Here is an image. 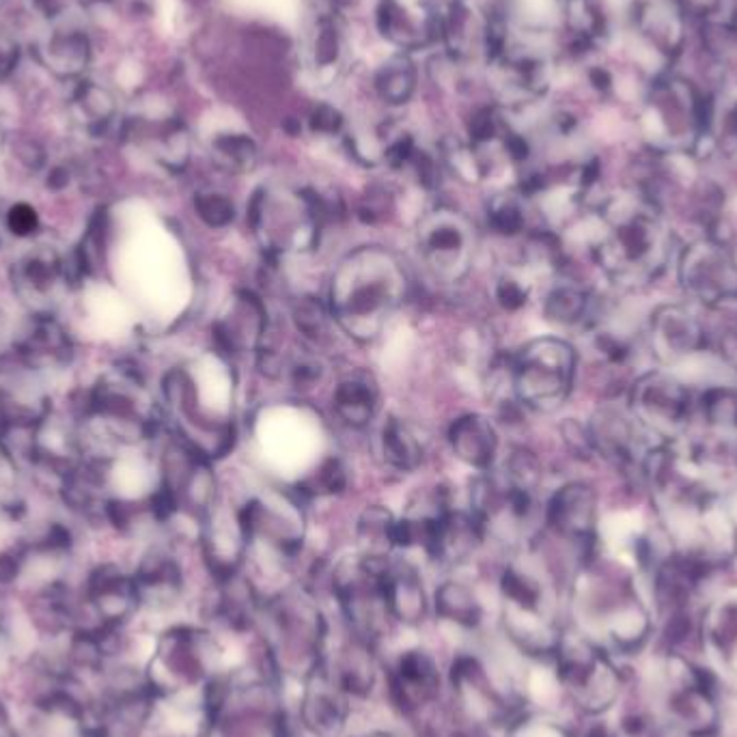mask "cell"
<instances>
[{
	"label": "cell",
	"instance_id": "1",
	"mask_svg": "<svg viewBox=\"0 0 737 737\" xmlns=\"http://www.w3.org/2000/svg\"><path fill=\"white\" fill-rule=\"evenodd\" d=\"M408 290L397 257L380 246H365L347 255L330 288V313L356 341H373Z\"/></svg>",
	"mask_w": 737,
	"mask_h": 737
},
{
	"label": "cell",
	"instance_id": "2",
	"mask_svg": "<svg viewBox=\"0 0 737 737\" xmlns=\"http://www.w3.org/2000/svg\"><path fill=\"white\" fill-rule=\"evenodd\" d=\"M671 236L656 205L643 196H621L601 214L595 259L627 288L651 283L669 262Z\"/></svg>",
	"mask_w": 737,
	"mask_h": 737
},
{
	"label": "cell",
	"instance_id": "3",
	"mask_svg": "<svg viewBox=\"0 0 737 737\" xmlns=\"http://www.w3.org/2000/svg\"><path fill=\"white\" fill-rule=\"evenodd\" d=\"M576 378V352L574 347L555 336H542L526 343L511 365L513 391L520 404L552 412L561 408Z\"/></svg>",
	"mask_w": 737,
	"mask_h": 737
},
{
	"label": "cell",
	"instance_id": "4",
	"mask_svg": "<svg viewBox=\"0 0 737 737\" xmlns=\"http://www.w3.org/2000/svg\"><path fill=\"white\" fill-rule=\"evenodd\" d=\"M632 417L656 439L684 432L692 417V395L673 376L653 371L643 376L630 395Z\"/></svg>",
	"mask_w": 737,
	"mask_h": 737
},
{
	"label": "cell",
	"instance_id": "5",
	"mask_svg": "<svg viewBox=\"0 0 737 737\" xmlns=\"http://www.w3.org/2000/svg\"><path fill=\"white\" fill-rule=\"evenodd\" d=\"M419 244L430 270L446 283L463 279L474 255V229L453 212L436 209L419 225Z\"/></svg>",
	"mask_w": 737,
	"mask_h": 737
},
{
	"label": "cell",
	"instance_id": "6",
	"mask_svg": "<svg viewBox=\"0 0 737 737\" xmlns=\"http://www.w3.org/2000/svg\"><path fill=\"white\" fill-rule=\"evenodd\" d=\"M682 288L708 306L737 302V264L732 251L716 240L690 244L679 259Z\"/></svg>",
	"mask_w": 737,
	"mask_h": 737
},
{
	"label": "cell",
	"instance_id": "7",
	"mask_svg": "<svg viewBox=\"0 0 737 737\" xmlns=\"http://www.w3.org/2000/svg\"><path fill=\"white\" fill-rule=\"evenodd\" d=\"M589 434L593 450H599L603 457L623 468L645 470L653 450L662 446L647 441L656 436L645 430L634 417L627 419L617 412H599L590 423Z\"/></svg>",
	"mask_w": 737,
	"mask_h": 737
},
{
	"label": "cell",
	"instance_id": "8",
	"mask_svg": "<svg viewBox=\"0 0 737 737\" xmlns=\"http://www.w3.org/2000/svg\"><path fill=\"white\" fill-rule=\"evenodd\" d=\"M563 677L576 697L595 710L608 708L619 690V677L612 664L585 643H576L566 651Z\"/></svg>",
	"mask_w": 737,
	"mask_h": 737
},
{
	"label": "cell",
	"instance_id": "9",
	"mask_svg": "<svg viewBox=\"0 0 737 737\" xmlns=\"http://www.w3.org/2000/svg\"><path fill=\"white\" fill-rule=\"evenodd\" d=\"M651 347L662 363H679L706 350L708 336L701 321L684 306H660L651 315Z\"/></svg>",
	"mask_w": 737,
	"mask_h": 737
},
{
	"label": "cell",
	"instance_id": "10",
	"mask_svg": "<svg viewBox=\"0 0 737 737\" xmlns=\"http://www.w3.org/2000/svg\"><path fill=\"white\" fill-rule=\"evenodd\" d=\"M669 716L686 734L710 736L719 723V710L708 677L699 669L686 671L675 690L669 695Z\"/></svg>",
	"mask_w": 737,
	"mask_h": 737
},
{
	"label": "cell",
	"instance_id": "11",
	"mask_svg": "<svg viewBox=\"0 0 737 737\" xmlns=\"http://www.w3.org/2000/svg\"><path fill=\"white\" fill-rule=\"evenodd\" d=\"M268 313L264 302L251 292H240L231 315L214 326V345L225 356H236L246 347L257 350L264 334L268 332Z\"/></svg>",
	"mask_w": 737,
	"mask_h": 737
},
{
	"label": "cell",
	"instance_id": "12",
	"mask_svg": "<svg viewBox=\"0 0 737 737\" xmlns=\"http://www.w3.org/2000/svg\"><path fill=\"white\" fill-rule=\"evenodd\" d=\"M548 524L563 537L589 542L597 520L595 492L585 483L563 485L548 503Z\"/></svg>",
	"mask_w": 737,
	"mask_h": 737
},
{
	"label": "cell",
	"instance_id": "13",
	"mask_svg": "<svg viewBox=\"0 0 737 737\" xmlns=\"http://www.w3.org/2000/svg\"><path fill=\"white\" fill-rule=\"evenodd\" d=\"M453 453L468 466L487 470L498 450V436L494 425L481 415H466L448 430Z\"/></svg>",
	"mask_w": 737,
	"mask_h": 737
},
{
	"label": "cell",
	"instance_id": "14",
	"mask_svg": "<svg viewBox=\"0 0 737 737\" xmlns=\"http://www.w3.org/2000/svg\"><path fill=\"white\" fill-rule=\"evenodd\" d=\"M334 412L350 428H365L378 412L376 389L363 378H345L334 389Z\"/></svg>",
	"mask_w": 737,
	"mask_h": 737
},
{
	"label": "cell",
	"instance_id": "15",
	"mask_svg": "<svg viewBox=\"0 0 737 737\" xmlns=\"http://www.w3.org/2000/svg\"><path fill=\"white\" fill-rule=\"evenodd\" d=\"M22 356L30 363H59L69 356V339L54 319H35L30 332L22 341Z\"/></svg>",
	"mask_w": 737,
	"mask_h": 737
},
{
	"label": "cell",
	"instance_id": "16",
	"mask_svg": "<svg viewBox=\"0 0 737 737\" xmlns=\"http://www.w3.org/2000/svg\"><path fill=\"white\" fill-rule=\"evenodd\" d=\"M382 453L393 468L404 472L417 470L423 461V448L419 439L408 425L397 419H391L382 430Z\"/></svg>",
	"mask_w": 737,
	"mask_h": 737
},
{
	"label": "cell",
	"instance_id": "17",
	"mask_svg": "<svg viewBox=\"0 0 737 737\" xmlns=\"http://www.w3.org/2000/svg\"><path fill=\"white\" fill-rule=\"evenodd\" d=\"M384 595L391 608L404 619H417L423 612V589L417 574L408 568L386 572Z\"/></svg>",
	"mask_w": 737,
	"mask_h": 737
},
{
	"label": "cell",
	"instance_id": "18",
	"mask_svg": "<svg viewBox=\"0 0 737 737\" xmlns=\"http://www.w3.org/2000/svg\"><path fill=\"white\" fill-rule=\"evenodd\" d=\"M135 583H137L139 595L149 593L155 597H168L179 589L181 576H179L177 563L170 557L162 552H151L141 563L139 579Z\"/></svg>",
	"mask_w": 737,
	"mask_h": 737
},
{
	"label": "cell",
	"instance_id": "19",
	"mask_svg": "<svg viewBox=\"0 0 737 737\" xmlns=\"http://www.w3.org/2000/svg\"><path fill=\"white\" fill-rule=\"evenodd\" d=\"M22 281L37 294H48L56 281L63 277V259L52 249H37L28 253L20 270Z\"/></svg>",
	"mask_w": 737,
	"mask_h": 737
},
{
	"label": "cell",
	"instance_id": "20",
	"mask_svg": "<svg viewBox=\"0 0 737 737\" xmlns=\"http://www.w3.org/2000/svg\"><path fill=\"white\" fill-rule=\"evenodd\" d=\"M587 310H589V295L574 285L555 288L544 302L546 319L559 326L579 323L587 315Z\"/></svg>",
	"mask_w": 737,
	"mask_h": 737
},
{
	"label": "cell",
	"instance_id": "21",
	"mask_svg": "<svg viewBox=\"0 0 737 737\" xmlns=\"http://www.w3.org/2000/svg\"><path fill=\"white\" fill-rule=\"evenodd\" d=\"M295 330L310 343H323L330 334V321L334 319L330 313V306H326L319 297L306 295L295 302L294 313Z\"/></svg>",
	"mask_w": 737,
	"mask_h": 737
},
{
	"label": "cell",
	"instance_id": "22",
	"mask_svg": "<svg viewBox=\"0 0 737 737\" xmlns=\"http://www.w3.org/2000/svg\"><path fill=\"white\" fill-rule=\"evenodd\" d=\"M706 423L723 434L737 432V391L729 386H716L706 391L701 399Z\"/></svg>",
	"mask_w": 737,
	"mask_h": 737
},
{
	"label": "cell",
	"instance_id": "23",
	"mask_svg": "<svg viewBox=\"0 0 737 737\" xmlns=\"http://www.w3.org/2000/svg\"><path fill=\"white\" fill-rule=\"evenodd\" d=\"M507 481L509 487L535 494L537 485L542 483V463L539 459L526 448H513L507 459Z\"/></svg>",
	"mask_w": 737,
	"mask_h": 737
},
{
	"label": "cell",
	"instance_id": "24",
	"mask_svg": "<svg viewBox=\"0 0 737 737\" xmlns=\"http://www.w3.org/2000/svg\"><path fill=\"white\" fill-rule=\"evenodd\" d=\"M216 153L220 164L231 173H246L257 164V148L246 137H223L216 143Z\"/></svg>",
	"mask_w": 737,
	"mask_h": 737
},
{
	"label": "cell",
	"instance_id": "25",
	"mask_svg": "<svg viewBox=\"0 0 737 737\" xmlns=\"http://www.w3.org/2000/svg\"><path fill=\"white\" fill-rule=\"evenodd\" d=\"M196 216L209 227V229H225L236 220V205L229 196L218 192H203L194 199Z\"/></svg>",
	"mask_w": 737,
	"mask_h": 737
},
{
	"label": "cell",
	"instance_id": "26",
	"mask_svg": "<svg viewBox=\"0 0 737 737\" xmlns=\"http://www.w3.org/2000/svg\"><path fill=\"white\" fill-rule=\"evenodd\" d=\"M490 225L496 233L505 238H513L524 231L526 216L516 199L503 196V199H496L490 207Z\"/></svg>",
	"mask_w": 737,
	"mask_h": 737
},
{
	"label": "cell",
	"instance_id": "27",
	"mask_svg": "<svg viewBox=\"0 0 737 737\" xmlns=\"http://www.w3.org/2000/svg\"><path fill=\"white\" fill-rule=\"evenodd\" d=\"M439 606H441L443 614L455 619V621L470 623L479 614V608H476L470 590L463 589L461 585H455V583H448V585H444L443 589L439 590Z\"/></svg>",
	"mask_w": 737,
	"mask_h": 737
},
{
	"label": "cell",
	"instance_id": "28",
	"mask_svg": "<svg viewBox=\"0 0 737 737\" xmlns=\"http://www.w3.org/2000/svg\"><path fill=\"white\" fill-rule=\"evenodd\" d=\"M7 229L15 236V238H30L37 233L39 229V214L33 205L28 203H15L9 212H7Z\"/></svg>",
	"mask_w": 737,
	"mask_h": 737
},
{
	"label": "cell",
	"instance_id": "29",
	"mask_svg": "<svg viewBox=\"0 0 737 737\" xmlns=\"http://www.w3.org/2000/svg\"><path fill=\"white\" fill-rule=\"evenodd\" d=\"M496 300L505 310H520L529 302V290L516 277H503L496 283Z\"/></svg>",
	"mask_w": 737,
	"mask_h": 737
},
{
	"label": "cell",
	"instance_id": "30",
	"mask_svg": "<svg viewBox=\"0 0 737 737\" xmlns=\"http://www.w3.org/2000/svg\"><path fill=\"white\" fill-rule=\"evenodd\" d=\"M345 485H347L345 466L339 459H328L319 470L317 490L323 494H339L345 490Z\"/></svg>",
	"mask_w": 737,
	"mask_h": 737
},
{
	"label": "cell",
	"instance_id": "31",
	"mask_svg": "<svg viewBox=\"0 0 737 737\" xmlns=\"http://www.w3.org/2000/svg\"><path fill=\"white\" fill-rule=\"evenodd\" d=\"M382 87H384V98H389L393 104H399L410 96L412 76L404 65H399V69L386 74V80Z\"/></svg>",
	"mask_w": 737,
	"mask_h": 737
},
{
	"label": "cell",
	"instance_id": "32",
	"mask_svg": "<svg viewBox=\"0 0 737 737\" xmlns=\"http://www.w3.org/2000/svg\"><path fill=\"white\" fill-rule=\"evenodd\" d=\"M563 436H566L568 446H570L572 450H576L579 455H587V453L593 450L589 430H585L583 425H579V423H574V421H568V423L563 425Z\"/></svg>",
	"mask_w": 737,
	"mask_h": 737
},
{
	"label": "cell",
	"instance_id": "33",
	"mask_svg": "<svg viewBox=\"0 0 737 737\" xmlns=\"http://www.w3.org/2000/svg\"><path fill=\"white\" fill-rule=\"evenodd\" d=\"M339 126H341V117H339L332 109L319 106V109L315 111V115H313V128H315L317 132L332 135V132L339 130Z\"/></svg>",
	"mask_w": 737,
	"mask_h": 737
},
{
	"label": "cell",
	"instance_id": "34",
	"mask_svg": "<svg viewBox=\"0 0 737 737\" xmlns=\"http://www.w3.org/2000/svg\"><path fill=\"white\" fill-rule=\"evenodd\" d=\"M20 572V563L11 555L0 557V583H11Z\"/></svg>",
	"mask_w": 737,
	"mask_h": 737
}]
</instances>
